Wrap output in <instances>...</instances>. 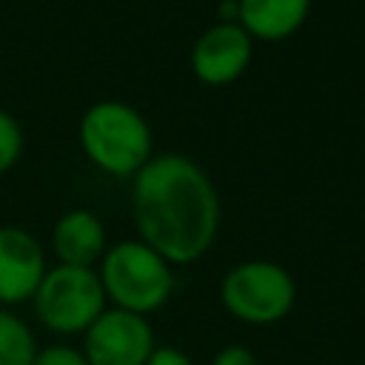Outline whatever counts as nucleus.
Returning <instances> with one entry per match:
<instances>
[{
	"instance_id": "obj_1",
	"label": "nucleus",
	"mask_w": 365,
	"mask_h": 365,
	"mask_svg": "<svg viewBox=\"0 0 365 365\" xmlns=\"http://www.w3.org/2000/svg\"><path fill=\"white\" fill-rule=\"evenodd\" d=\"M140 240L171 265L197 262L217 240L220 197L211 177L185 154L151 157L131 182Z\"/></svg>"
},
{
	"instance_id": "obj_2",
	"label": "nucleus",
	"mask_w": 365,
	"mask_h": 365,
	"mask_svg": "<svg viewBox=\"0 0 365 365\" xmlns=\"http://www.w3.org/2000/svg\"><path fill=\"white\" fill-rule=\"evenodd\" d=\"M77 134L86 157L114 177H134L151 160V125L123 100L88 106Z\"/></svg>"
},
{
	"instance_id": "obj_3",
	"label": "nucleus",
	"mask_w": 365,
	"mask_h": 365,
	"mask_svg": "<svg viewBox=\"0 0 365 365\" xmlns=\"http://www.w3.org/2000/svg\"><path fill=\"white\" fill-rule=\"evenodd\" d=\"M174 265L143 240H123L106 248L100 259V282L111 308L140 317L160 311L174 291Z\"/></svg>"
},
{
	"instance_id": "obj_4",
	"label": "nucleus",
	"mask_w": 365,
	"mask_h": 365,
	"mask_svg": "<svg viewBox=\"0 0 365 365\" xmlns=\"http://www.w3.org/2000/svg\"><path fill=\"white\" fill-rule=\"evenodd\" d=\"M222 308L245 325H274L297 302L291 271L274 259H245L225 271L220 282Z\"/></svg>"
},
{
	"instance_id": "obj_5",
	"label": "nucleus",
	"mask_w": 365,
	"mask_h": 365,
	"mask_svg": "<svg viewBox=\"0 0 365 365\" xmlns=\"http://www.w3.org/2000/svg\"><path fill=\"white\" fill-rule=\"evenodd\" d=\"M37 322L57 334L74 336L86 334V328L108 308L103 282L97 268H77V265H54L46 271L40 288L31 297Z\"/></svg>"
},
{
	"instance_id": "obj_6",
	"label": "nucleus",
	"mask_w": 365,
	"mask_h": 365,
	"mask_svg": "<svg viewBox=\"0 0 365 365\" xmlns=\"http://www.w3.org/2000/svg\"><path fill=\"white\" fill-rule=\"evenodd\" d=\"M157 348L148 317L106 308L83 334V356L88 365H145Z\"/></svg>"
},
{
	"instance_id": "obj_7",
	"label": "nucleus",
	"mask_w": 365,
	"mask_h": 365,
	"mask_svg": "<svg viewBox=\"0 0 365 365\" xmlns=\"http://www.w3.org/2000/svg\"><path fill=\"white\" fill-rule=\"evenodd\" d=\"M251 34L240 23H211L191 48V68L208 86L234 83L251 63Z\"/></svg>"
},
{
	"instance_id": "obj_8",
	"label": "nucleus",
	"mask_w": 365,
	"mask_h": 365,
	"mask_svg": "<svg viewBox=\"0 0 365 365\" xmlns=\"http://www.w3.org/2000/svg\"><path fill=\"white\" fill-rule=\"evenodd\" d=\"M46 271V254L34 234L20 225H0V305L29 302Z\"/></svg>"
},
{
	"instance_id": "obj_9",
	"label": "nucleus",
	"mask_w": 365,
	"mask_h": 365,
	"mask_svg": "<svg viewBox=\"0 0 365 365\" xmlns=\"http://www.w3.org/2000/svg\"><path fill=\"white\" fill-rule=\"evenodd\" d=\"M51 248H54L60 265L94 268L108 248L106 245V225L94 211L71 208L54 222Z\"/></svg>"
},
{
	"instance_id": "obj_10",
	"label": "nucleus",
	"mask_w": 365,
	"mask_h": 365,
	"mask_svg": "<svg viewBox=\"0 0 365 365\" xmlns=\"http://www.w3.org/2000/svg\"><path fill=\"white\" fill-rule=\"evenodd\" d=\"M311 0H240V26L251 37H291L308 17Z\"/></svg>"
},
{
	"instance_id": "obj_11",
	"label": "nucleus",
	"mask_w": 365,
	"mask_h": 365,
	"mask_svg": "<svg viewBox=\"0 0 365 365\" xmlns=\"http://www.w3.org/2000/svg\"><path fill=\"white\" fill-rule=\"evenodd\" d=\"M37 339L31 328L9 308L0 305V365H31Z\"/></svg>"
},
{
	"instance_id": "obj_12",
	"label": "nucleus",
	"mask_w": 365,
	"mask_h": 365,
	"mask_svg": "<svg viewBox=\"0 0 365 365\" xmlns=\"http://www.w3.org/2000/svg\"><path fill=\"white\" fill-rule=\"evenodd\" d=\"M23 154V128L17 117L0 108V174L9 171Z\"/></svg>"
},
{
	"instance_id": "obj_13",
	"label": "nucleus",
	"mask_w": 365,
	"mask_h": 365,
	"mask_svg": "<svg viewBox=\"0 0 365 365\" xmlns=\"http://www.w3.org/2000/svg\"><path fill=\"white\" fill-rule=\"evenodd\" d=\"M31 365H88V359L83 356L80 348H74L68 342H54V345L37 348Z\"/></svg>"
},
{
	"instance_id": "obj_14",
	"label": "nucleus",
	"mask_w": 365,
	"mask_h": 365,
	"mask_svg": "<svg viewBox=\"0 0 365 365\" xmlns=\"http://www.w3.org/2000/svg\"><path fill=\"white\" fill-rule=\"evenodd\" d=\"M208 365H262L257 359V354L248 348V345H240V342H231V345H222Z\"/></svg>"
},
{
	"instance_id": "obj_15",
	"label": "nucleus",
	"mask_w": 365,
	"mask_h": 365,
	"mask_svg": "<svg viewBox=\"0 0 365 365\" xmlns=\"http://www.w3.org/2000/svg\"><path fill=\"white\" fill-rule=\"evenodd\" d=\"M145 365H194V359L177 345H157Z\"/></svg>"
},
{
	"instance_id": "obj_16",
	"label": "nucleus",
	"mask_w": 365,
	"mask_h": 365,
	"mask_svg": "<svg viewBox=\"0 0 365 365\" xmlns=\"http://www.w3.org/2000/svg\"><path fill=\"white\" fill-rule=\"evenodd\" d=\"M217 20L220 23H240V0H220Z\"/></svg>"
}]
</instances>
